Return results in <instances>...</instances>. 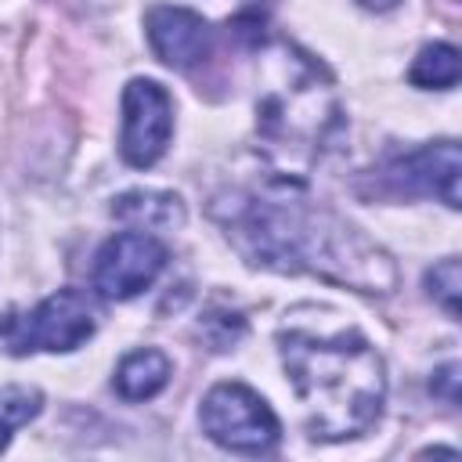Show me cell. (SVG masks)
Instances as JSON below:
<instances>
[{"instance_id":"obj_1","label":"cell","mask_w":462,"mask_h":462,"mask_svg":"<svg viewBox=\"0 0 462 462\" xmlns=\"http://www.w3.org/2000/svg\"><path fill=\"white\" fill-rule=\"evenodd\" d=\"M209 213L249 267L310 274L365 296H390L397 289L393 256L357 224L314 202L303 180L267 173L260 184L220 191Z\"/></svg>"},{"instance_id":"obj_2","label":"cell","mask_w":462,"mask_h":462,"mask_svg":"<svg viewBox=\"0 0 462 462\" xmlns=\"http://www.w3.org/2000/svg\"><path fill=\"white\" fill-rule=\"evenodd\" d=\"M282 368L303 408L310 440H350L375 426L386 404L383 354L357 328H307L278 332Z\"/></svg>"},{"instance_id":"obj_3","label":"cell","mask_w":462,"mask_h":462,"mask_svg":"<svg viewBox=\"0 0 462 462\" xmlns=\"http://www.w3.org/2000/svg\"><path fill=\"white\" fill-rule=\"evenodd\" d=\"M253 126L263 166L274 177L307 180L343 130V105L325 65L285 40L256 47Z\"/></svg>"},{"instance_id":"obj_4","label":"cell","mask_w":462,"mask_h":462,"mask_svg":"<svg viewBox=\"0 0 462 462\" xmlns=\"http://www.w3.org/2000/svg\"><path fill=\"white\" fill-rule=\"evenodd\" d=\"M97 328V303L83 289H58L29 310L0 314V350L25 354H69L83 346Z\"/></svg>"},{"instance_id":"obj_5","label":"cell","mask_w":462,"mask_h":462,"mask_svg":"<svg viewBox=\"0 0 462 462\" xmlns=\"http://www.w3.org/2000/svg\"><path fill=\"white\" fill-rule=\"evenodd\" d=\"M202 433L235 455H267L282 440L274 408L245 383H213L199 401Z\"/></svg>"},{"instance_id":"obj_6","label":"cell","mask_w":462,"mask_h":462,"mask_svg":"<svg viewBox=\"0 0 462 462\" xmlns=\"http://www.w3.org/2000/svg\"><path fill=\"white\" fill-rule=\"evenodd\" d=\"M166 260H170V249L155 231L126 227L97 249L90 285L105 300H134L159 282V274L166 271Z\"/></svg>"},{"instance_id":"obj_7","label":"cell","mask_w":462,"mask_h":462,"mask_svg":"<svg viewBox=\"0 0 462 462\" xmlns=\"http://www.w3.org/2000/svg\"><path fill=\"white\" fill-rule=\"evenodd\" d=\"M458 177H462V155L455 141H433V144L390 155L375 170L383 195L440 199L448 209H458Z\"/></svg>"},{"instance_id":"obj_8","label":"cell","mask_w":462,"mask_h":462,"mask_svg":"<svg viewBox=\"0 0 462 462\" xmlns=\"http://www.w3.org/2000/svg\"><path fill=\"white\" fill-rule=\"evenodd\" d=\"M173 137V97L162 83L148 76H134L123 87V126H119V155L134 170L155 166Z\"/></svg>"},{"instance_id":"obj_9","label":"cell","mask_w":462,"mask_h":462,"mask_svg":"<svg viewBox=\"0 0 462 462\" xmlns=\"http://www.w3.org/2000/svg\"><path fill=\"white\" fill-rule=\"evenodd\" d=\"M144 36L152 54L177 72H191L213 54V25L191 7L155 4L144 14Z\"/></svg>"},{"instance_id":"obj_10","label":"cell","mask_w":462,"mask_h":462,"mask_svg":"<svg viewBox=\"0 0 462 462\" xmlns=\"http://www.w3.org/2000/svg\"><path fill=\"white\" fill-rule=\"evenodd\" d=\"M112 217L123 220L126 227L141 231H173L184 224V202L173 191H152V188H134L112 199Z\"/></svg>"},{"instance_id":"obj_11","label":"cell","mask_w":462,"mask_h":462,"mask_svg":"<svg viewBox=\"0 0 462 462\" xmlns=\"http://www.w3.org/2000/svg\"><path fill=\"white\" fill-rule=\"evenodd\" d=\"M170 375H173V361L155 346H141L116 365L112 386L123 401H152L155 393L166 390Z\"/></svg>"},{"instance_id":"obj_12","label":"cell","mask_w":462,"mask_h":462,"mask_svg":"<svg viewBox=\"0 0 462 462\" xmlns=\"http://www.w3.org/2000/svg\"><path fill=\"white\" fill-rule=\"evenodd\" d=\"M411 87L419 90H451L458 83V47L451 43H426L411 69H408Z\"/></svg>"},{"instance_id":"obj_13","label":"cell","mask_w":462,"mask_h":462,"mask_svg":"<svg viewBox=\"0 0 462 462\" xmlns=\"http://www.w3.org/2000/svg\"><path fill=\"white\" fill-rule=\"evenodd\" d=\"M43 408V393L32 386H4L0 390V451L11 444V433L36 419Z\"/></svg>"},{"instance_id":"obj_14","label":"cell","mask_w":462,"mask_h":462,"mask_svg":"<svg viewBox=\"0 0 462 462\" xmlns=\"http://www.w3.org/2000/svg\"><path fill=\"white\" fill-rule=\"evenodd\" d=\"M426 292L433 303H440L448 310V318H458V300H462V267L455 256L433 263L426 271Z\"/></svg>"},{"instance_id":"obj_15","label":"cell","mask_w":462,"mask_h":462,"mask_svg":"<svg viewBox=\"0 0 462 462\" xmlns=\"http://www.w3.org/2000/svg\"><path fill=\"white\" fill-rule=\"evenodd\" d=\"M455 386H458V365H444V368L430 379V390H433V393H444L448 404L458 401V390H455Z\"/></svg>"},{"instance_id":"obj_16","label":"cell","mask_w":462,"mask_h":462,"mask_svg":"<svg viewBox=\"0 0 462 462\" xmlns=\"http://www.w3.org/2000/svg\"><path fill=\"white\" fill-rule=\"evenodd\" d=\"M361 7H368V11H390V7H397L401 0H357Z\"/></svg>"}]
</instances>
